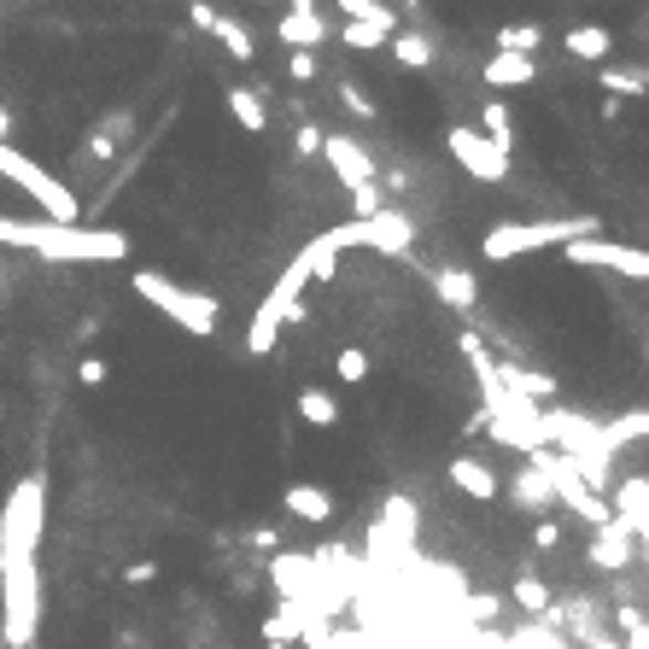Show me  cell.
<instances>
[{
	"instance_id": "cell-5",
	"label": "cell",
	"mask_w": 649,
	"mask_h": 649,
	"mask_svg": "<svg viewBox=\"0 0 649 649\" xmlns=\"http://www.w3.org/2000/svg\"><path fill=\"white\" fill-rule=\"evenodd\" d=\"M42 626V579L35 562H0V638L7 649H30Z\"/></svg>"
},
{
	"instance_id": "cell-14",
	"label": "cell",
	"mask_w": 649,
	"mask_h": 649,
	"mask_svg": "<svg viewBox=\"0 0 649 649\" xmlns=\"http://www.w3.org/2000/svg\"><path fill=\"white\" fill-rule=\"evenodd\" d=\"M538 76L533 53H492L485 59V88H526Z\"/></svg>"
},
{
	"instance_id": "cell-31",
	"label": "cell",
	"mask_w": 649,
	"mask_h": 649,
	"mask_svg": "<svg viewBox=\"0 0 649 649\" xmlns=\"http://www.w3.org/2000/svg\"><path fill=\"white\" fill-rule=\"evenodd\" d=\"M380 206H392V199L380 193V181H369V188H352V217H375Z\"/></svg>"
},
{
	"instance_id": "cell-1",
	"label": "cell",
	"mask_w": 649,
	"mask_h": 649,
	"mask_svg": "<svg viewBox=\"0 0 649 649\" xmlns=\"http://www.w3.org/2000/svg\"><path fill=\"white\" fill-rule=\"evenodd\" d=\"M0 247L35 252L48 263H124V229H83V222H48V217H0Z\"/></svg>"
},
{
	"instance_id": "cell-22",
	"label": "cell",
	"mask_w": 649,
	"mask_h": 649,
	"mask_svg": "<svg viewBox=\"0 0 649 649\" xmlns=\"http://www.w3.org/2000/svg\"><path fill=\"white\" fill-rule=\"evenodd\" d=\"M229 112H234V124L247 129V135L270 129V106L258 100V88H229Z\"/></svg>"
},
{
	"instance_id": "cell-18",
	"label": "cell",
	"mask_w": 649,
	"mask_h": 649,
	"mask_svg": "<svg viewBox=\"0 0 649 649\" xmlns=\"http://www.w3.org/2000/svg\"><path fill=\"white\" fill-rule=\"evenodd\" d=\"M474 129H480L485 140H492L498 153H515V117H510V106H503V100H485Z\"/></svg>"
},
{
	"instance_id": "cell-4",
	"label": "cell",
	"mask_w": 649,
	"mask_h": 649,
	"mask_svg": "<svg viewBox=\"0 0 649 649\" xmlns=\"http://www.w3.org/2000/svg\"><path fill=\"white\" fill-rule=\"evenodd\" d=\"M42 526H48V485L42 474H24L7 492V510H0V562H35Z\"/></svg>"
},
{
	"instance_id": "cell-29",
	"label": "cell",
	"mask_w": 649,
	"mask_h": 649,
	"mask_svg": "<svg viewBox=\"0 0 649 649\" xmlns=\"http://www.w3.org/2000/svg\"><path fill=\"white\" fill-rule=\"evenodd\" d=\"M334 375L346 380V387H357V380H369V352H357V346H346L334 357Z\"/></svg>"
},
{
	"instance_id": "cell-17",
	"label": "cell",
	"mask_w": 649,
	"mask_h": 649,
	"mask_svg": "<svg viewBox=\"0 0 649 649\" xmlns=\"http://www.w3.org/2000/svg\"><path fill=\"white\" fill-rule=\"evenodd\" d=\"M574 59H585V65H603L608 53H615V35H608L603 24H574L567 30V42H562Z\"/></svg>"
},
{
	"instance_id": "cell-39",
	"label": "cell",
	"mask_w": 649,
	"mask_h": 649,
	"mask_svg": "<svg viewBox=\"0 0 649 649\" xmlns=\"http://www.w3.org/2000/svg\"><path fill=\"white\" fill-rule=\"evenodd\" d=\"M188 18H193V30H206V35H211V24H217V7H206V0H193Z\"/></svg>"
},
{
	"instance_id": "cell-33",
	"label": "cell",
	"mask_w": 649,
	"mask_h": 649,
	"mask_svg": "<svg viewBox=\"0 0 649 649\" xmlns=\"http://www.w3.org/2000/svg\"><path fill=\"white\" fill-rule=\"evenodd\" d=\"M387 526H398L404 538L416 533V510H410V498H392V503H387Z\"/></svg>"
},
{
	"instance_id": "cell-12",
	"label": "cell",
	"mask_w": 649,
	"mask_h": 649,
	"mask_svg": "<svg viewBox=\"0 0 649 649\" xmlns=\"http://www.w3.org/2000/svg\"><path fill=\"white\" fill-rule=\"evenodd\" d=\"M275 35H281V42H287V53L293 48H304V53H316V48H328V18H322V12H287V18H281V24H275Z\"/></svg>"
},
{
	"instance_id": "cell-3",
	"label": "cell",
	"mask_w": 649,
	"mask_h": 649,
	"mask_svg": "<svg viewBox=\"0 0 649 649\" xmlns=\"http://www.w3.org/2000/svg\"><path fill=\"white\" fill-rule=\"evenodd\" d=\"M129 287L153 304V311H165V322H176L181 334H193V339H211L217 334V316H222V304L211 293H199V287H181L176 275H158V270H135L129 275Z\"/></svg>"
},
{
	"instance_id": "cell-24",
	"label": "cell",
	"mask_w": 649,
	"mask_h": 649,
	"mask_svg": "<svg viewBox=\"0 0 649 649\" xmlns=\"http://www.w3.org/2000/svg\"><path fill=\"white\" fill-rule=\"evenodd\" d=\"M328 42L352 48V53H375V48H387L392 35H387V30H375V24H352V18H339V30L328 35Z\"/></svg>"
},
{
	"instance_id": "cell-37",
	"label": "cell",
	"mask_w": 649,
	"mask_h": 649,
	"mask_svg": "<svg viewBox=\"0 0 649 649\" xmlns=\"http://www.w3.org/2000/svg\"><path fill=\"white\" fill-rule=\"evenodd\" d=\"M76 380H83V387H100V380H106V363H100V357H83V363H76Z\"/></svg>"
},
{
	"instance_id": "cell-15",
	"label": "cell",
	"mask_w": 649,
	"mask_h": 649,
	"mask_svg": "<svg viewBox=\"0 0 649 649\" xmlns=\"http://www.w3.org/2000/svg\"><path fill=\"white\" fill-rule=\"evenodd\" d=\"M451 485L462 498H474V503H492L498 498V474H492V462H480V457H457L451 462Z\"/></svg>"
},
{
	"instance_id": "cell-28",
	"label": "cell",
	"mask_w": 649,
	"mask_h": 649,
	"mask_svg": "<svg viewBox=\"0 0 649 649\" xmlns=\"http://www.w3.org/2000/svg\"><path fill=\"white\" fill-rule=\"evenodd\" d=\"M538 42H544L538 24H503L498 30V53H533L538 59Z\"/></svg>"
},
{
	"instance_id": "cell-13",
	"label": "cell",
	"mask_w": 649,
	"mask_h": 649,
	"mask_svg": "<svg viewBox=\"0 0 649 649\" xmlns=\"http://www.w3.org/2000/svg\"><path fill=\"white\" fill-rule=\"evenodd\" d=\"M433 293H439L444 304H451V311L469 316L474 304H480V281H474L469 270H462V263H439V270H433Z\"/></svg>"
},
{
	"instance_id": "cell-21",
	"label": "cell",
	"mask_w": 649,
	"mask_h": 649,
	"mask_svg": "<svg viewBox=\"0 0 649 649\" xmlns=\"http://www.w3.org/2000/svg\"><path fill=\"white\" fill-rule=\"evenodd\" d=\"M211 35L222 42V53H229V59H240V65H252V59H258V42H252V30L240 24V18H222V12H217Z\"/></svg>"
},
{
	"instance_id": "cell-38",
	"label": "cell",
	"mask_w": 649,
	"mask_h": 649,
	"mask_svg": "<svg viewBox=\"0 0 649 649\" xmlns=\"http://www.w3.org/2000/svg\"><path fill=\"white\" fill-rule=\"evenodd\" d=\"M112 153H117V135H112V129L88 135V158H112Z\"/></svg>"
},
{
	"instance_id": "cell-7",
	"label": "cell",
	"mask_w": 649,
	"mask_h": 649,
	"mask_svg": "<svg viewBox=\"0 0 649 649\" xmlns=\"http://www.w3.org/2000/svg\"><path fill=\"white\" fill-rule=\"evenodd\" d=\"M0 176L12 181V188H24L35 206H42L48 222H83V206H76V193L59 181L53 170H42L30 153H18L12 140H0Z\"/></svg>"
},
{
	"instance_id": "cell-35",
	"label": "cell",
	"mask_w": 649,
	"mask_h": 649,
	"mask_svg": "<svg viewBox=\"0 0 649 649\" xmlns=\"http://www.w3.org/2000/svg\"><path fill=\"white\" fill-rule=\"evenodd\" d=\"M515 603H521V608H544V603H551V592H544L538 579H521V585H515Z\"/></svg>"
},
{
	"instance_id": "cell-30",
	"label": "cell",
	"mask_w": 649,
	"mask_h": 649,
	"mask_svg": "<svg viewBox=\"0 0 649 649\" xmlns=\"http://www.w3.org/2000/svg\"><path fill=\"white\" fill-rule=\"evenodd\" d=\"M597 83L615 94V100H626V94H643V76L638 71H597Z\"/></svg>"
},
{
	"instance_id": "cell-27",
	"label": "cell",
	"mask_w": 649,
	"mask_h": 649,
	"mask_svg": "<svg viewBox=\"0 0 649 649\" xmlns=\"http://www.w3.org/2000/svg\"><path fill=\"white\" fill-rule=\"evenodd\" d=\"M299 416L311 421V428H334V421H339V404H334L328 392L304 387V392H299Z\"/></svg>"
},
{
	"instance_id": "cell-19",
	"label": "cell",
	"mask_w": 649,
	"mask_h": 649,
	"mask_svg": "<svg viewBox=\"0 0 649 649\" xmlns=\"http://www.w3.org/2000/svg\"><path fill=\"white\" fill-rule=\"evenodd\" d=\"M387 48H392V59H398L404 71H428L433 59H439V48L428 42V35H416V30H392Z\"/></svg>"
},
{
	"instance_id": "cell-34",
	"label": "cell",
	"mask_w": 649,
	"mask_h": 649,
	"mask_svg": "<svg viewBox=\"0 0 649 649\" xmlns=\"http://www.w3.org/2000/svg\"><path fill=\"white\" fill-rule=\"evenodd\" d=\"M287 71H293V83H316V53L293 48V53H287Z\"/></svg>"
},
{
	"instance_id": "cell-40",
	"label": "cell",
	"mask_w": 649,
	"mask_h": 649,
	"mask_svg": "<svg viewBox=\"0 0 649 649\" xmlns=\"http://www.w3.org/2000/svg\"><path fill=\"white\" fill-rule=\"evenodd\" d=\"M7 135H12V112H7V106H0V140H7Z\"/></svg>"
},
{
	"instance_id": "cell-9",
	"label": "cell",
	"mask_w": 649,
	"mask_h": 649,
	"mask_svg": "<svg viewBox=\"0 0 649 649\" xmlns=\"http://www.w3.org/2000/svg\"><path fill=\"white\" fill-rule=\"evenodd\" d=\"M567 263L574 270H620L626 281H649V252L643 247H615V240H603V234H579V240H567Z\"/></svg>"
},
{
	"instance_id": "cell-16",
	"label": "cell",
	"mask_w": 649,
	"mask_h": 649,
	"mask_svg": "<svg viewBox=\"0 0 649 649\" xmlns=\"http://www.w3.org/2000/svg\"><path fill=\"white\" fill-rule=\"evenodd\" d=\"M293 258L304 263V275H311V281H334V275H339V258H346V252H339L334 240H328V229H322L316 240H304Z\"/></svg>"
},
{
	"instance_id": "cell-2",
	"label": "cell",
	"mask_w": 649,
	"mask_h": 649,
	"mask_svg": "<svg viewBox=\"0 0 649 649\" xmlns=\"http://www.w3.org/2000/svg\"><path fill=\"white\" fill-rule=\"evenodd\" d=\"M603 222L585 211V217H544V222H492L480 234V258L485 263H510V258H526V252H544V247H567L579 234H597Z\"/></svg>"
},
{
	"instance_id": "cell-25",
	"label": "cell",
	"mask_w": 649,
	"mask_h": 649,
	"mask_svg": "<svg viewBox=\"0 0 649 649\" xmlns=\"http://www.w3.org/2000/svg\"><path fill=\"white\" fill-rule=\"evenodd\" d=\"M515 498H521V510H551L556 503V492H551V480H544L533 462H526V469L515 474Z\"/></svg>"
},
{
	"instance_id": "cell-6",
	"label": "cell",
	"mask_w": 649,
	"mask_h": 649,
	"mask_svg": "<svg viewBox=\"0 0 649 649\" xmlns=\"http://www.w3.org/2000/svg\"><path fill=\"white\" fill-rule=\"evenodd\" d=\"M328 240L339 252H380V258H404L416 247V217L398 211V206H380L375 217H346L334 222Z\"/></svg>"
},
{
	"instance_id": "cell-10",
	"label": "cell",
	"mask_w": 649,
	"mask_h": 649,
	"mask_svg": "<svg viewBox=\"0 0 649 649\" xmlns=\"http://www.w3.org/2000/svg\"><path fill=\"white\" fill-rule=\"evenodd\" d=\"M316 158H328V170L346 181V193L352 188H369V181H380V165L369 158V147H363L357 135H322V153Z\"/></svg>"
},
{
	"instance_id": "cell-20",
	"label": "cell",
	"mask_w": 649,
	"mask_h": 649,
	"mask_svg": "<svg viewBox=\"0 0 649 649\" xmlns=\"http://www.w3.org/2000/svg\"><path fill=\"white\" fill-rule=\"evenodd\" d=\"M287 515H299V521H328L334 515V498L322 492V485H287Z\"/></svg>"
},
{
	"instance_id": "cell-23",
	"label": "cell",
	"mask_w": 649,
	"mask_h": 649,
	"mask_svg": "<svg viewBox=\"0 0 649 649\" xmlns=\"http://www.w3.org/2000/svg\"><path fill=\"white\" fill-rule=\"evenodd\" d=\"M592 562H597V567H626V562H632V538H626V533H620L615 521H608V526H597Z\"/></svg>"
},
{
	"instance_id": "cell-41",
	"label": "cell",
	"mask_w": 649,
	"mask_h": 649,
	"mask_svg": "<svg viewBox=\"0 0 649 649\" xmlns=\"http://www.w3.org/2000/svg\"><path fill=\"white\" fill-rule=\"evenodd\" d=\"M247 7H263V0H247Z\"/></svg>"
},
{
	"instance_id": "cell-32",
	"label": "cell",
	"mask_w": 649,
	"mask_h": 649,
	"mask_svg": "<svg viewBox=\"0 0 649 649\" xmlns=\"http://www.w3.org/2000/svg\"><path fill=\"white\" fill-rule=\"evenodd\" d=\"M339 106H346V112H357L363 124H369V117H375V100L363 94V83H339Z\"/></svg>"
},
{
	"instance_id": "cell-8",
	"label": "cell",
	"mask_w": 649,
	"mask_h": 649,
	"mask_svg": "<svg viewBox=\"0 0 649 649\" xmlns=\"http://www.w3.org/2000/svg\"><path fill=\"white\" fill-rule=\"evenodd\" d=\"M444 147H451L457 165L469 170L474 181H485V188H503V181H510V153H498L474 124H451L444 129Z\"/></svg>"
},
{
	"instance_id": "cell-36",
	"label": "cell",
	"mask_w": 649,
	"mask_h": 649,
	"mask_svg": "<svg viewBox=\"0 0 649 649\" xmlns=\"http://www.w3.org/2000/svg\"><path fill=\"white\" fill-rule=\"evenodd\" d=\"M293 153H299V158H316V153H322V129L304 124V129L293 135Z\"/></svg>"
},
{
	"instance_id": "cell-11",
	"label": "cell",
	"mask_w": 649,
	"mask_h": 649,
	"mask_svg": "<svg viewBox=\"0 0 649 649\" xmlns=\"http://www.w3.org/2000/svg\"><path fill=\"white\" fill-rule=\"evenodd\" d=\"M615 526L620 533H632V544H643V533H649V480L643 474H632V480H620L615 485Z\"/></svg>"
},
{
	"instance_id": "cell-26",
	"label": "cell",
	"mask_w": 649,
	"mask_h": 649,
	"mask_svg": "<svg viewBox=\"0 0 649 649\" xmlns=\"http://www.w3.org/2000/svg\"><path fill=\"white\" fill-rule=\"evenodd\" d=\"M339 18H352V24H375V30H398L392 7H380V0H339Z\"/></svg>"
}]
</instances>
